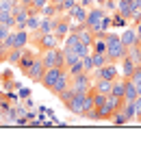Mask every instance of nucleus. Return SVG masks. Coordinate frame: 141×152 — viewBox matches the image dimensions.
I'll return each mask as SVG.
<instances>
[{
  "label": "nucleus",
  "instance_id": "412c9836",
  "mask_svg": "<svg viewBox=\"0 0 141 152\" xmlns=\"http://www.w3.org/2000/svg\"><path fill=\"white\" fill-rule=\"evenodd\" d=\"M91 59H94V67L98 70V67H102V65H107L109 63V54H104V52H91Z\"/></svg>",
  "mask_w": 141,
  "mask_h": 152
},
{
  "label": "nucleus",
  "instance_id": "c85d7f7f",
  "mask_svg": "<svg viewBox=\"0 0 141 152\" xmlns=\"http://www.w3.org/2000/svg\"><path fill=\"white\" fill-rule=\"evenodd\" d=\"M11 31H13L11 26H7V24H0V41H4V39H7V35H9Z\"/></svg>",
  "mask_w": 141,
  "mask_h": 152
},
{
  "label": "nucleus",
  "instance_id": "b1692460",
  "mask_svg": "<svg viewBox=\"0 0 141 152\" xmlns=\"http://www.w3.org/2000/svg\"><path fill=\"white\" fill-rule=\"evenodd\" d=\"M111 120H113V124H117V126H122V124H128V122H130L128 117L124 115V111H122V109L113 113V117H111Z\"/></svg>",
  "mask_w": 141,
  "mask_h": 152
},
{
  "label": "nucleus",
  "instance_id": "9d476101",
  "mask_svg": "<svg viewBox=\"0 0 141 152\" xmlns=\"http://www.w3.org/2000/svg\"><path fill=\"white\" fill-rule=\"evenodd\" d=\"M39 57V54L37 52H35L33 50V48H24V52H22V57H20V63H18V67H20V72H22V74H26L28 70H31V65L35 63V59H37Z\"/></svg>",
  "mask_w": 141,
  "mask_h": 152
},
{
  "label": "nucleus",
  "instance_id": "423d86ee",
  "mask_svg": "<svg viewBox=\"0 0 141 152\" xmlns=\"http://www.w3.org/2000/svg\"><path fill=\"white\" fill-rule=\"evenodd\" d=\"M41 61H44L46 67H65V54H63V48H50V50L41 52Z\"/></svg>",
  "mask_w": 141,
  "mask_h": 152
},
{
  "label": "nucleus",
  "instance_id": "c9c22d12",
  "mask_svg": "<svg viewBox=\"0 0 141 152\" xmlns=\"http://www.w3.org/2000/svg\"><path fill=\"white\" fill-rule=\"evenodd\" d=\"M20 4H24V7H31V4H33V0H20Z\"/></svg>",
  "mask_w": 141,
  "mask_h": 152
},
{
  "label": "nucleus",
  "instance_id": "7c9ffc66",
  "mask_svg": "<svg viewBox=\"0 0 141 152\" xmlns=\"http://www.w3.org/2000/svg\"><path fill=\"white\" fill-rule=\"evenodd\" d=\"M48 2H50V0H33V4H31V7H33V9H37V11H41Z\"/></svg>",
  "mask_w": 141,
  "mask_h": 152
},
{
  "label": "nucleus",
  "instance_id": "f03ea898",
  "mask_svg": "<svg viewBox=\"0 0 141 152\" xmlns=\"http://www.w3.org/2000/svg\"><path fill=\"white\" fill-rule=\"evenodd\" d=\"M65 109L72 111L74 115L96 120V107H94V98H91V89L87 94H74V98L69 102H65Z\"/></svg>",
  "mask_w": 141,
  "mask_h": 152
},
{
  "label": "nucleus",
  "instance_id": "5701e85b",
  "mask_svg": "<svg viewBox=\"0 0 141 152\" xmlns=\"http://www.w3.org/2000/svg\"><path fill=\"white\" fill-rule=\"evenodd\" d=\"M124 115L128 117V120H135L137 113H135V100H124V107H122Z\"/></svg>",
  "mask_w": 141,
  "mask_h": 152
},
{
  "label": "nucleus",
  "instance_id": "6ab92c4d",
  "mask_svg": "<svg viewBox=\"0 0 141 152\" xmlns=\"http://www.w3.org/2000/svg\"><path fill=\"white\" fill-rule=\"evenodd\" d=\"M22 52H24V48H11L9 54H7V63H11V65H15L20 63V57H22Z\"/></svg>",
  "mask_w": 141,
  "mask_h": 152
},
{
  "label": "nucleus",
  "instance_id": "0eeeda50",
  "mask_svg": "<svg viewBox=\"0 0 141 152\" xmlns=\"http://www.w3.org/2000/svg\"><path fill=\"white\" fill-rule=\"evenodd\" d=\"M72 89L74 94H87L91 87H94V76H91V72H80V74H74L72 76Z\"/></svg>",
  "mask_w": 141,
  "mask_h": 152
},
{
  "label": "nucleus",
  "instance_id": "e433bc0d",
  "mask_svg": "<svg viewBox=\"0 0 141 152\" xmlns=\"http://www.w3.org/2000/svg\"><path fill=\"white\" fill-rule=\"evenodd\" d=\"M94 2H96L98 7H104V4H107V0H94Z\"/></svg>",
  "mask_w": 141,
  "mask_h": 152
},
{
  "label": "nucleus",
  "instance_id": "2f4dec72",
  "mask_svg": "<svg viewBox=\"0 0 141 152\" xmlns=\"http://www.w3.org/2000/svg\"><path fill=\"white\" fill-rule=\"evenodd\" d=\"M135 113H137V117L141 120V94L135 98Z\"/></svg>",
  "mask_w": 141,
  "mask_h": 152
},
{
  "label": "nucleus",
  "instance_id": "20e7f679",
  "mask_svg": "<svg viewBox=\"0 0 141 152\" xmlns=\"http://www.w3.org/2000/svg\"><path fill=\"white\" fill-rule=\"evenodd\" d=\"M104 13H107L104 7H89L85 26H87L94 35H107V33H102V18H104Z\"/></svg>",
  "mask_w": 141,
  "mask_h": 152
},
{
  "label": "nucleus",
  "instance_id": "aec40b11",
  "mask_svg": "<svg viewBox=\"0 0 141 152\" xmlns=\"http://www.w3.org/2000/svg\"><path fill=\"white\" fill-rule=\"evenodd\" d=\"M128 22H130V20H126L122 13H117V11L111 15V26H115V28H126V26H128Z\"/></svg>",
  "mask_w": 141,
  "mask_h": 152
},
{
  "label": "nucleus",
  "instance_id": "c756f323",
  "mask_svg": "<svg viewBox=\"0 0 141 152\" xmlns=\"http://www.w3.org/2000/svg\"><path fill=\"white\" fill-rule=\"evenodd\" d=\"M7 54H9V48L0 41V63H7Z\"/></svg>",
  "mask_w": 141,
  "mask_h": 152
},
{
  "label": "nucleus",
  "instance_id": "bb28decb",
  "mask_svg": "<svg viewBox=\"0 0 141 152\" xmlns=\"http://www.w3.org/2000/svg\"><path fill=\"white\" fill-rule=\"evenodd\" d=\"M11 104H13V102L9 100V96H7V94H0V109H2V113H4Z\"/></svg>",
  "mask_w": 141,
  "mask_h": 152
},
{
  "label": "nucleus",
  "instance_id": "a211bd4d",
  "mask_svg": "<svg viewBox=\"0 0 141 152\" xmlns=\"http://www.w3.org/2000/svg\"><path fill=\"white\" fill-rule=\"evenodd\" d=\"M124 78V76H122ZM124 83H126V91H124V98L126 100H135L137 96H139V89H137V85L132 83L130 78H124Z\"/></svg>",
  "mask_w": 141,
  "mask_h": 152
},
{
  "label": "nucleus",
  "instance_id": "39448f33",
  "mask_svg": "<svg viewBox=\"0 0 141 152\" xmlns=\"http://www.w3.org/2000/svg\"><path fill=\"white\" fill-rule=\"evenodd\" d=\"M2 44L9 48V50L11 48H26L31 44V33H28V28H13Z\"/></svg>",
  "mask_w": 141,
  "mask_h": 152
},
{
  "label": "nucleus",
  "instance_id": "ddd939ff",
  "mask_svg": "<svg viewBox=\"0 0 141 152\" xmlns=\"http://www.w3.org/2000/svg\"><path fill=\"white\" fill-rule=\"evenodd\" d=\"M59 44H61V39L56 37L54 33H44V35L39 37V41H37V48L44 52V50H50V48H56Z\"/></svg>",
  "mask_w": 141,
  "mask_h": 152
},
{
  "label": "nucleus",
  "instance_id": "2eb2a0df",
  "mask_svg": "<svg viewBox=\"0 0 141 152\" xmlns=\"http://www.w3.org/2000/svg\"><path fill=\"white\" fill-rule=\"evenodd\" d=\"M119 37H122V41H124V46H126V48H130V46L139 44V35H137L135 26H132V28H128V26H126V28H124V33H122Z\"/></svg>",
  "mask_w": 141,
  "mask_h": 152
},
{
  "label": "nucleus",
  "instance_id": "f257e3e1",
  "mask_svg": "<svg viewBox=\"0 0 141 152\" xmlns=\"http://www.w3.org/2000/svg\"><path fill=\"white\" fill-rule=\"evenodd\" d=\"M72 83V76L65 67H46L44 78H41V85H44L50 94L59 96L61 91H65Z\"/></svg>",
  "mask_w": 141,
  "mask_h": 152
},
{
  "label": "nucleus",
  "instance_id": "4c0bfd02",
  "mask_svg": "<svg viewBox=\"0 0 141 152\" xmlns=\"http://www.w3.org/2000/svg\"><path fill=\"white\" fill-rule=\"evenodd\" d=\"M135 4H137V9L141 11V0H135Z\"/></svg>",
  "mask_w": 141,
  "mask_h": 152
},
{
  "label": "nucleus",
  "instance_id": "4be33fe9",
  "mask_svg": "<svg viewBox=\"0 0 141 152\" xmlns=\"http://www.w3.org/2000/svg\"><path fill=\"white\" fill-rule=\"evenodd\" d=\"M54 22H56V15H54V18H44V15H41V26H39V31H41V33H54Z\"/></svg>",
  "mask_w": 141,
  "mask_h": 152
},
{
  "label": "nucleus",
  "instance_id": "6e6552de",
  "mask_svg": "<svg viewBox=\"0 0 141 152\" xmlns=\"http://www.w3.org/2000/svg\"><path fill=\"white\" fill-rule=\"evenodd\" d=\"M69 31H72V20H69V15L67 13H59V15H56V22H54V35L61 41H65Z\"/></svg>",
  "mask_w": 141,
  "mask_h": 152
},
{
  "label": "nucleus",
  "instance_id": "f3484780",
  "mask_svg": "<svg viewBox=\"0 0 141 152\" xmlns=\"http://www.w3.org/2000/svg\"><path fill=\"white\" fill-rule=\"evenodd\" d=\"M124 91H126V83L124 78L119 76V78L113 80V87H111V96H115V98H124Z\"/></svg>",
  "mask_w": 141,
  "mask_h": 152
},
{
  "label": "nucleus",
  "instance_id": "cd10ccee",
  "mask_svg": "<svg viewBox=\"0 0 141 152\" xmlns=\"http://www.w3.org/2000/svg\"><path fill=\"white\" fill-rule=\"evenodd\" d=\"M111 28V15H109V11L104 13V18H102V33H109Z\"/></svg>",
  "mask_w": 141,
  "mask_h": 152
},
{
  "label": "nucleus",
  "instance_id": "f8f14e48",
  "mask_svg": "<svg viewBox=\"0 0 141 152\" xmlns=\"http://www.w3.org/2000/svg\"><path fill=\"white\" fill-rule=\"evenodd\" d=\"M87 7H83L80 2H76L72 9L67 11V15H69V20H72L74 24H85V20H87Z\"/></svg>",
  "mask_w": 141,
  "mask_h": 152
},
{
  "label": "nucleus",
  "instance_id": "9b49d317",
  "mask_svg": "<svg viewBox=\"0 0 141 152\" xmlns=\"http://www.w3.org/2000/svg\"><path fill=\"white\" fill-rule=\"evenodd\" d=\"M44 72H46V65H44V61H41V54L37 59H35V63L31 65V70H28L24 76H28L33 83H41V78H44Z\"/></svg>",
  "mask_w": 141,
  "mask_h": 152
},
{
  "label": "nucleus",
  "instance_id": "7ed1b4c3",
  "mask_svg": "<svg viewBox=\"0 0 141 152\" xmlns=\"http://www.w3.org/2000/svg\"><path fill=\"white\" fill-rule=\"evenodd\" d=\"M107 54L113 63H119L128 54V48L124 46V41L117 33H107Z\"/></svg>",
  "mask_w": 141,
  "mask_h": 152
},
{
  "label": "nucleus",
  "instance_id": "4468645a",
  "mask_svg": "<svg viewBox=\"0 0 141 152\" xmlns=\"http://www.w3.org/2000/svg\"><path fill=\"white\" fill-rule=\"evenodd\" d=\"M137 65H139L137 61L132 59L130 54H126V57H124L122 61H119V74H122L124 78H130V76H132V72H135V67H137Z\"/></svg>",
  "mask_w": 141,
  "mask_h": 152
},
{
  "label": "nucleus",
  "instance_id": "a878e982",
  "mask_svg": "<svg viewBox=\"0 0 141 152\" xmlns=\"http://www.w3.org/2000/svg\"><path fill=\"white\" fill-rule=\"evenodd\" d=\"M83 67H85V72H94V70H96V67H94V59H91V54L83 57Z\"/></svg>",
  "mask_w": 141,
  "mask_h": 152
},
{
  "label": "nucleus",
  "instance_id": "393cba45",
  "mask_svg": "<svg viewBox=\"0 0 141 152\" xmlns=\"http://www.w3.org/2000/svg\"><path fill=\"white\" fill-rule=\"evenodd\" d=\"M41 15H44V18H54V15H59V9H56L52 2H48L44 9H41Z\"/></svg>",
  "mask_w": 141,
  "mask_h": 152
},
{
  "label": "nucleus",
  "instance_id": "1a4fd4ad",
  "mask_svg": "<svg viewBox=\"0 0 141 152\" xmlns=\"http://www.w3.org/2000/svg\"><path fill=\"white\" fill-rule=\"evenodd\" d=\"M91 76H94V78H107V80H115V78H119V67H117V63L109 61L107 65H102V67H98V70H94V72H91Z\"/></svg>",
  "mask_w": 141,
  "mask_h": 152
},
{
  "label": "nucleus",
  "instance_id": "f704fd0d",
  "mask_svg": "<svg viewBox=\"0 0 141 152\" xmlns=\"http://www.w3.org/2000/svg\"><path fill=\"white\" fill-rule=\"evenodd\" d=\"M20 96H22V98H31V91H28V89H20Z\"/></svg>",
  "mask_w": 141,
  "mask_h": 152
},
{
  "label": "nucleus",
  "instance_id": "dca6fc26",
  "mask_svg": "<svg viewBox=\"0 0 141 152\" xmlns=\"http://www.w3.org/2000/svg\"><path fill=\"white\" fill-rule=\"evenodd\" d=\"M111 87H113V80H107V78H96L94 80V89L104 94V96H111Z\"/></svg>",
  "mask_w": 141,
  "mask_h": 152
},
{
  "label": "nucleus",
  "instance_id": "72a5a7b5",
  "mask_svg": "<svg viewBox=\"0 0 141 152\" xmlns=\"http://www.w3.org/2000/svg\"><path fill=\"white\" fill-rule=\"evenodd\" d=\"M78 2H80L83 7H87V9H89V7H94V0H78Z\"/></svg>",
  "mask_w": 141,
  "mask_h": 152
},
{
  "label": "nucleus",
  "instance_id": "473e14b6",
  "mask_svg": "<svg viewBox=\"0 0 141 152\" xmlns=\"http://www.w3.org/2000/svg\"><path fill=\"white\" fill-rule=\"evenodd\" d=\"M7 96H9V100L13 102V104L18 102V94H13V91H7Z\"/></svg>",
  "mask_w": 141,
  "mask_h": 152
}]
</instances>
